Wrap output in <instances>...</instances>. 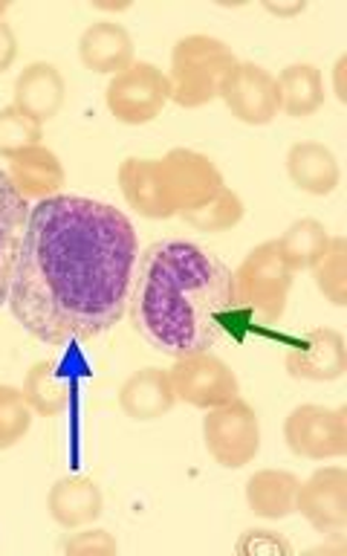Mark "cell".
<instances>
[{
    "label": "cell",
    "mask_w": 347,
    "mask_h": 556,
    "mask_svg": "<svg viewBox=\"0 0 347 556\" xmlns=\"http://www.w3.org/2000/svg\"><path fill=\"white\" fill-rule=\"evenodd\" d=\"M139 238L125 212L81 194L33 203L7 307L43 345L102 337L128 313Z\"/></svg>",
    "instance_id": "6da1fadb"
},
{
    "label": "cell",
    "mask_w": 347,
    "mask_h": 556,
    "mask_svg": "<svg viewBox=\"0 0 347 556\" xmlns=\"http://www.w3.org/2000/svg\"><path fill=\"white\" fill-rule=\"evenodd\" d=\"M128 311L139 337L177 359L211 351L243 307L234 295V273L215 252L168 238L139 252Z\"/></svg>",
    "instance_id": "7a4b0ae2"
},
{
    "label": "cell",
    "mask_w": 347,
    "mask_h": 556,
    "mask_svg": "<svg viewBox=\"0 0 347 556\" xmlns=\"http://www.w3.org/2000/svg\"><path fill=\"white\" fill-rule=\"evenodd\" d=\"M237 64L232 47L215 35H185L171 50V102L182 111H197L220 99L229 70Z\"/></svg>",
    "instance_id": "3957f363"
},
{
    "label": "cell",
    "mask_w": 347,
    "mask_h": 556,
    "mask_svg": "<svg viewBox=\"0 0 347 556\" xmlns=\"http://www.w3.org/2000/svg\"><path fill=\"white\" fill-rule=\"evenodd\" d=\"M234 273V295L243 311L258 316L260 321H278L284 316L286 302H290V290H293L295 273L284 264L281 252L272 241L258 243L255 250L246 252L241 267Z\"/></svg>",
    "instance_id": "277c9868"
},
{
    "label": "cell",
    "mask_w": 347,
    "mask_h": 556,
    "mask_svg": "<svg viewBox=\"0 0 347 556\" xmlns=\"http://www.w3.org/2000/svg\"><path fill=\"white\" fill-rule=\"evenodd\" d=\"M171 102L168 73L151 61H133L128 70L111 76L104 87V104L121 125H147Z\"/></svg>",
    "instance_id": "5b68a950"
},
{
    "label": "cell",
    "mask_w": 347,
    "mask_h": 556,
    "mask_svg": "<svg viewBox=\"0 0 347 556\" xmlns=\"http://www.w3.org/2000/svg\"><path fill=\"white\" fill-rule=\"evenodd\" d=\"M203 443L226 469H243L260 452V417L243 397H234L203 417Z\"/></svg>",
    "instance_id": "8992f818"
},
{
    "label": "cell",
    "mask_w": 347,
    "mask_h": 556,
    "mask_svg": "<svg viewBox=\"0 0 347 556\" xmlns=\"http://www.w3.org/2000/svg\"><path fill=\"white\" fill-rule=\"evenodd\" d=\"M284 443L307 460H333L347 455V408L301 403L284 420Z\"/></svg>",
    "instance_id": "52a82bcc"
},
{
    "label": "cell",
    "mask_w": 347,
    "mask_h": 556,
    "mask_svg": "<svg viewBox=\"0 0 347 556\" xmlns=\"http://www.w3.org/2000/svg\"><path fill=\"white\" fill-rule=\"evenodd\" d=\"M168 377H171L177 400L191 408H200V412H208V408H217L229 400L241 397V380L232 371V365L211 351L177 356L168 368Z\"/></svg>",
    "instance_id": "ba28073f"
},
{
    "label": "cell",
    "mask_w": 347,
    "mask_h": 556,
    "mask_svg": "<svg viewBox=\"0 0 347 556\" xmlns=\"http://www.w3.org/2000/svg\"><path fill=\"white\" fill-rule=\"evenodd\" d=\"M159 174H163L165 194L171 200L174 215H182L189 208H197L208 198H215L223 189L226 180L215 160L200 154L194 148H171L159 160Z\"/></svg>",
    "instance_id": "9c48e42d"
},
{
    "label": "cell",
    "mask_w": 347,
    "mask_h": 556,
    "mask_svg": "<svg viewBox=\"0 0 347 556\" xmlns=\"http://www.w3.org/2000/svg\"><path fill=\"white\" fill-rule=\"evenodd\" d=\"M295 513L321 536H342L347 528V469L321 467L304 478Z\"/></svg>",
    "instance_id": "30bf717a"
},
{
    "label": "cell",
    "mask_w": 347,
    "mask_h": 556,
    "mask_svg": "<svg viewBox=\"0 0 347 556\" xmlns=\"http://www.w3.org/2000/svg\"><path fill=\"white\" fill-rule=\"evenodd\" d=\"M220 102L229 108L234 119L252 128H264L278 116L275 76L260 64L237 61L220 87Z\"/></svg>",
    "instance_id": "8fae6325"
},
{
    "label": "cell",
    "mask_w": 347,
    "mask_h": 556,
    "mask_svg": "<svg viewBox=\"0 0 347 556\" xmlns=\"http://www.w3.org/2000/svg\"><path fill=\"white\" fill-rule=\"evenodd\" d=\"M284 368L293 380L336 382L347 371L345 337L333 328H307L284 356Z\"/></svg>",
    "instance_id": "7c38bea8"
},
{
    "label": "cell",
    "mask_w": 347,
    "mask_h": 556,
    "mask_svg": "<svg viewBox=\"0 0 347 556\" xmlns=\"http://www.w3.org/2000/svg\"><path fill=\"white\" fill-rule=\"evenodd\" d=\"M64 102H67V81L55 64L33 61L17 73L15 87H12V104L29 119L47 125L59 116Z\"/></svg>",
    "instance_id": "4fadbf2b"
},
{
    "label": "cell",
    "mask_w": 347,
    "mask_h": 556,
    "mask_svg": "<svg viewBox=\"0 0 347 556\" xmlns=\"http://www.w3.org/2000/svg\"><path fill=\"white\" fill-rule=\"evenodd\" d=\"M7 174L26 203H41L55 194H64V186H67V172H64L61 156L43 142L12 156Z\"/></svg>",
    "instance_id": "5bb4252c"
},
{
    "label": "cell",
    "mask_w": 347,
    "mask_h": 556,
    "mask_svg": "<svg viewBox=\"0 0 347 556\" xmlns=\"http://www.w3.org/2000/svg\"><path fill=\"white\" fill-rule=\"evenodd\" d=\"M78 59L90 73L99 76H116L137 61L133 38L119 21H95L78 38Z\"/></svg>",
    "instance_id": "9a60e30c"
},
{
    "label": "cell",
    "mask_w": 347,
    "mask_h": 556,
    "mask_svg": "<svg viewBox=\"0 0 347 556\" xmlns=\"http://www.w3.org/2000/svg\"><path fill=\"white\" fill-rule=\"evenodd\" d=\"M116 177H119L121 198H125V203H128L139 217H147V220L174 217L171 200L165 194V182L156 160H147V156H128V160H121Z\"/></svg>",
    "instance_id": "2e32d148"
},
{
    "label": "cell",
    "mask_w": 347,
    "mask_h": 556,
    "mask_svg": "<svg viewBox=\"0 0 347 556\" xmlns=\"http://www.w3.org/2000/svg\"><path fill=\"white\" fill-rule=\"evenodd\" d=\"M47 510L50 519L64 530L95 525L104 513L102 486L87 476L59 478L47 493Z\"/></svg>",
    "instance_id": "e0dca14e"
},
{
    "label": "cell",
    "mask_w": 347,
    "mask_h": 556,
    "mask_svg": "<svg viewBox=\"0 0 347 556\" xmlns=\"http://www.w3.org/2000/svg\"><path fill=\"white\" fill-rule=\"evenodd\" d=\"M284 165L286 177L295 189H301L304 194H312V198H330L342 186V165H338L336 154L312 139H301V142L290 146Z\"/></svg>",
    "instance_id": "ac0fdd59"
},
{
    "label": "cell",
    "mask_w": 347,
    "mask_h": 556,
    "mask_svg": "<svg viewBox=\"0 0 347 556\" xmlns=\"http://www.w3.org/2000/svg\"><path fill=\"white\" fill-rule=\"evenodd\" d=\"M174 406H177V394H174L171 377L163 368L147 365V368H139L121 382L119 408L125 412V417L137 420V424L159 420Z\"/></svg>",
    "instance_id": "d6986e66"
},
{
    "label": "cell",
    "mask_w": 347,
    "mask_h": 556,
    "mask_svg": "<svg viewBox=\"0 0 347 556\" xmlns=\"http://www.w3.org/2000/svg\"><path fill=\"white\" fill-rule=\"evenodd\" d=\"M301 478L290 469H258L246 478L243 495L258 519L281 521L295 513V495H298Z\"/></svg>",
    "instance_id": "ffe728a7"
},
{
    "label": "cell",
    "mask_w": 347,
    "mask_h": 556,
    "mask_svg": "<svg viewBox=\"0 0 347 556\" xmlns=\"http://www.w3.org/2000/svg\"><path fill=\"white\" fill-rule=\"evenodd\" d=\"M26 217H29V203L17 194L7 168H0V307L9 299L17 252L24 241Z\"/></svg>",
    "instance_id": "44dd1931"
},
{
    "label": "cell",
    "mask_w": 347,
    "mask_h": 556,
    "mask_svg": "<svg viewBox=\"0 0 347 556\" xmlns=\"http://www.w3.org/2000/svg\"><path fill=\"white\" fill-rule=\"evenodd\" d=\"M278 90V113H284L290 119H307L312 113L324 108V76L321 70L310 61L286 64L275 76Z\"/></svg>",
    "instance_id": "7402d4cb"
},
{
    "label": "cell",
    "mask_w": 347,
    "mask_h": 556,
    "mask_svg": "<svg viewBox=\"0 0 347 556\" xmlns=\"http://www.w3.org/2000/svg\"><path fill=\"white\" fill-rule=\"evenodd\" d=\"M327 226L316 220V217H301L284 229V232L275 238V247L281 252V258L293 273H310L312 264L324 255V250L330 247Z\"/></svg>",
    "instance_id": "603a6c76"
},
{
    "label": "cell",
    "mask_w": 347,
    "mask_h": 556,
    "mask_svg": "<svg viewBox=\"0 0 347 556\" xmlns=\"http://www.w3.org/2000/svg\"><path fill=\"white\" fill-rule=\"evenodd\" d=\"M21 391L35 417H59L69 406V380L47 359L29 365Z\"/></svg>",
    "instance_id": "cb8c5ba5"
},
{
    "label": "cell",
    "mask_w": 347,
    "mask_h": 556,
    "mask_svg": "<svg viewBox=\"0 0 347 556\" xmlns=\"http://www.w3.org/2000/svg\"><path fill=\"white\" fill-rule=\"evenodd\" d=\"M243 215H246V203L234 189L223 186L217 191L215 198H208L206 203H200L197 208H189L182 212V220L197 229V232H229L234 226L241 224Z\"/></svg>",
    "instance_id": "d4e9b609"
},
{
    "label": "cell",
    "mask_w": 347,
    "mask_h": 556,
    "mask_svg": "<svg viewBox=\"0 0 347 556\" xmlns=\"http://www.w3.org/2000/svg\"><path fill=\"white\" fill-rule=\"evenodd\" d=\"M312 285L324 295V302H330L333 307H345L347 304V238L342 235H333L330 238V247L324 250L316 264L310 269Z\"/></svg>",
    "instance_id": "484cf974"
},
{
    "label": "cell",
    "mask_w": 347,
    "mask_h": 556,
    "mask_svg": "<svg viewBox=\"0 0 347 556\" xmlns=\"http://www.w3.org/2000/svg\"><path fill=\"white\" fill-rule=\"evenodd\" d=\"M33 408L26 406L24 391L0 382V452L12 450L33 429Z\"/></svg>",
    "instance_id": "4316f807"
},
{
    "label": "cell",
    "mask_w": 347,
    "mask_h": 556,
    "mask_svg": "<svg viewBox=\"0 0 347 556\" xmlns=\"http://www.w3.org/2000/svg\"><path fill=\"white\" fill-rule=\"evenodd\" d=\"M43 142V125L29 119L26 113H21L15 104L0 108V160H12L21 151Z\"/></svg>",
    "instance_id": "83f0119b"
},
{
    "label": "cell",
    "mask_w": 347,
    "mask_h": 556,
    "mask_svg": "<svg viewBox=\"0 0 347 556\" xmlns=\"http://www.w3.org/2000/svg\"><path fill=\"white\" fill-rule=\"evenodd\" d=\"M116 551H119L116 536H113L111 530L95 528V525L69 530L67 539L61 542V554L69 556H111Z\"/></svg>",
    "instance_id": "f1b7e54d"
},
{
    "label": "cell",
    "mask_w": 347,
    "mask_h": 556,
    "mask_svg": "<svg viewBox=\"0 0 347 556\" xmlns=\"http://www.w3.org/2000/svg\"><path fill=\"white\" fill-rule=\"evenodd\" d=\"M234 554L241 556H290L293 545L286 542L281 533L267 528H249L243 530L237 542H234Z\"/></svg>",
    "instance_id": "f546056e"
},
{
    "label": "cell",
    "mask_w": 347,
    "mask_h": 556,
    "mask_svg": "<svg viewBox=\"0 0 347 556\" xmlns=\"http://www.w3.org/2000/svg\"><path fill=\"white\" fill-rule=\"evenodd\" d=\"M17 59V35L12 24L0 21V73H7Z\"/></svg>",
    "instance_id": "4dcf8cb0"
},
{
    "label": "cell",
    "mask_w": 347,
    "mask_h": 556,
    "mask_svg": "<svg viewBox=\"0 0 347 556\" xmlns=\"http://www.w3.org/2000/svg\"><path fill=\"white\" fill-rule=\"evenodd\" d=\"M260 9H264L267 15L281 17V21H293V17H298L307 12V3H304V0H290V3H281V0H278V3L275 0H264V3H260Z\"/></svg>",
    "instance_id": "1f68e13d"
},
{
    "label": "cell",
    "mask_w": 347,
    "mask_h": 556,
    "mask_svg": "<svg viewBox=\"0 0 347 556\" xmlns=\"http://www.w3.org/2000/svg\"><path fill=\"white\" fill-rule=\"evenodd\" d=\"M345 70H347V55L342 52L336 59V64H333V93H336V99L342 104L347 102V87H345Z\"/></svg>",
    "instance_id": "d6a6232c"
},
{
    "label": "cell",
    "mask_w": 347,
    "mask_h": 556,
    "mask_svg": "<svg viewBox=\"0 0 347 556\" xmlns=\"http://www.w3.org/2000/svg\"><path fill=\"white\" fill-rule=\"evenodd\" d=\"M93 9H99V12H125V9H130V3H93Z\"/></svg>",
    "instance_id": "836d02e7"
},
{
    "label": "cell",
    "mask_w": 347,
    "mask_h": 556,
    "mask_svg": "<svg viewBox=\"0 0 347 556\" xmlns=\"http://www.w3.org/2000/svg\"><path fill=\"white\" fill-rule=\"evenodd\" d=\"M7 12H9V3L7 0H0V21H7Z\"/></svg>",
    "instance_id": "e575fe53"
}]
</instances>
